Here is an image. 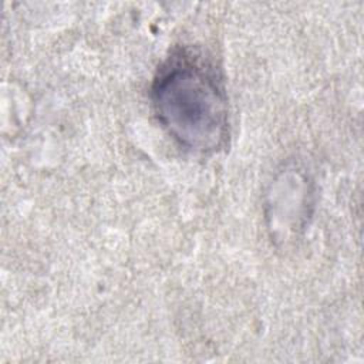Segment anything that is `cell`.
<instances>
[{
    "label": "cell",
    "mask_w": 364,
    "mask_h": 364,
    "mask_svg": "<svg viewBox=\"0 0 364 364\" xmlns=\"http://www.w3.org/2000/svg\"><path fill=\"white\" fill-rule=\"evenodd\" d=\"M151 100L168 134L195 152H215L226 141L228 95L216 67L202 54L181 50L158 70Z\"/></svg>",
    "instance_id": "1"
}]
</instances>
